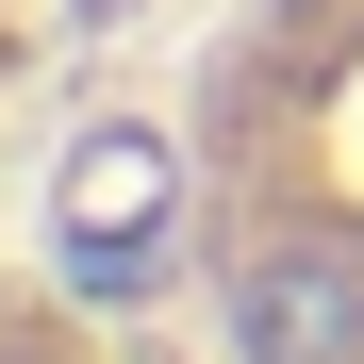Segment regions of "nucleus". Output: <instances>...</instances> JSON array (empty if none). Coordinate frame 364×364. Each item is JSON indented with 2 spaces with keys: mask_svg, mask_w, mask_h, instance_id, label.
Here are the masks:
<instances>
[{
  "mask_svg": "<svg viewBox=\"0 0 364 364\" xmlns=\"http://www.w3.org/2000/svg\"><path fill=\"white\" fill-rule=\"evenodd\" d=\"M232 315H249L265 364H364V265L348 249H282V265L232 282Z\"/></svg>",
  "mask_w": 364,
  "mask_h": 364,
  "instance_id": "nucleus-1",
  "label": "nucleus"
}]
</instances>
